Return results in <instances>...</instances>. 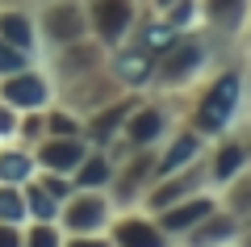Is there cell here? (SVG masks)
Listing matches in <instances>:
<instances>
[{"mask_svg": "<svg viewBox=\"0 0 251 247\" xmlns=\"http://www.w3.org/2000/svg\"><path fill=\"white\" fill-rule=\"evenodd\" d=\"M54 130H59V134H67V130H75V122H67V117H54Z\"/></svg>", "mask_w": 251, "mask_h": 247, "instance_id": "cell-23", "label": "cell"}, {"mask_svg": "<svg viewBox=\"0 0 251 247\" xmlns=\"http://www.w3.org/2000/svg\"><path fill=\"white\" fill-rule=\"evenodd\" d=\"M243 159H247V151H243L239 142H230V147L222 151V159H218V180H230V172L243 168Z\"/></svg>", "mask_w": 251, "mask_h": 247, "instance_id": "cell-11", "label": "cell"}, {"mask_svg": "<svg viewBox=\"0 0 251 247\" xmlns=\"http://www.w3.org/2000/svg\"><path fill=\"white\" fill-rule=\"evenodd\" d=\"M193 13H197L193 4H180V9L172 13V26H188V21H193Z\"/></svg>", "mask_w": 251, "mask_h": 247, "instance_id": "cell-21", "label": "cell"}, {"mask_svg": "<svg viewBox=\"0 0 251 247\" xmlns=\"http://www.w3.org/2000/svg\"><path fill=\"white\" fill-rule=\"evenodd\" d=\"M46 26H50L54 42H67L72 34H80V29H84V21L75 17V9H50V13H46Z\"/></svg>", "mask_w": 251, "mask_h": 247, "instance_id": "cell-5", "label": "cell"}, {"mask_svg": "<svg viewBox=\"0 0 251 247\" xmlns=\"http://www.w3.org/2000/svg\"><path fill=\"white\" fill-rule=\"evenodd\" d=\"M239 97H243V76L226 71L201 101V130H222L234 117V109H239Z\"/></svg>", "mask_w": 251, "mask_h": 247, "instance_id": "cell-1", "label": "cell"}, {"mask_svg": "<svg viewBox=\"0 0 251 247\" xmlns=\"http://www.w3.org/2000/svg\"><path fill=\"white\" fill-rule=\"evenodd\" d=\"M29 205H34V218H54V214H50V197L34 193V197H29Z\"/></svg>", "mask_w": 251, "mask_h": 247, "instance_id": "cell-20", "label": "cell"}, {"mask_svg": "<svg viewBox=\"0 0 251 247\" xmlns=\"http://www.w3.org/2000/svg\"><path fill=\"white\" fill-rule=\"evenodd\" d=\"M0 97L9 101V105H38V101H46V84L38 76H17L0 88Z\"/></svg>", "mask_w": 251, "mask_h": 247, "instance_id": "cell-4", "label": "cell"}, {"mask_svg": "<svg viewBox=\"0 0 251 247\" xmlns=\"http://www.w3.org/2000/svg\"><path fill=\"white\" fill-rule=\"evenodd\" d=\"M205 214H209V201H197V205H184V210L168 214V230H180V226H188V222H197V218H205Z\"/></svg>", "mask_w": 251, "mask_h": 247, "instance_id": "cell-10", "label": "cell"}, {"mask_svg": "<svg viewBox=\"0 0 251 247\" xmlns=\"http://www.w3.org/2000/svg\"><path fill=\"white\" fill-rule=\"evenodd\" d=\"M0 239H4V243H13V239H17V235H13V230H4V226H0Z\"/></svg>", "mask_w": 251, "mask_h": 247, "instance_id": "cell-25", "label": "cell"}, {"mask_svg": "<svg viewBox=\"0 0 251 247\" xmlns=\"http://www.w3.org/2000/svg\"><path fill=\"white\" fill-rule=\"evenodd\" d=\"M97 26L105 38H117L126 26H130V0H97Z\"/></svg>", "mask_w": 251, "mask_h": 247, "instance_id": "cell-3", "label": "cell"}, {"mask_svg": "<svg viewBox=\"0 0 251 247\" xmlns=\"http://www.w3.org/2000/svg\"><path fill=\"white\" fill-rule=\"evenodd\" d=\"M117 71H122L126 84H147V76H151V55H122Z\"/></svg>", "mask_w": 251, "mask_h": 247, "instance_id": "cell-6", "label": "cell"}, {"mask_svg": "<svg viewBox=\"0 0 251 247\" xmlns=\"http://www.w3.org/2000/svg\"><path fill=\"white\" fill-rule=\"evenodd\" d=\"M0 67H21V55H17V51H4V46H0Z\"/></svg>", "mask_w": 251, "mask_h": 247, "instance_id": "cell-22", "label": "cell"}, {"mask_svg": "<svg viewBox=\"0 0 251 247\" xmlns=\"http://www.w3.org/2000/svg\"><path fill=\"white\" fill-rule=\"evenodd\" d=\"M172 26H147V46H151V51H168L172 46Z\"/></svg>", "mask_w": 251, "mask_h": 247, "instance_id": "cell-16", "label": "cell"}, {"mask_svg": "<svg viewBox=\"0 0 251 247\" xmlns=\"http://www.w3.org/2000/svg\"><path fill=\"white\" fill-rule=\"evenodd\" d=\"M25 172H29V159L25 155H4V159H0V176H4V180H21Z\"/></svg>", "mask_w": 251, "mask_h": 247, "instance_id": "cell-15", "label": "cell"}, {"mask_svg": "<svg viewBox=\"0 0 251 247\" xmlns=\"http://www.w3.org/2000/svg\"><path fill=\"white\" fill-rule=\"evenodd\" d=\"M105 180H109V164H100V159H92L80 172V185H105Z\"/></svg>", "mask_w": 251, "mask_h": 247, "instance_id": "cell-17", "label": "cell"}, {"mask_svg": "<svg viewBox=\"0 0 251 247\" xmlns=\"http://www.w3.org/2000/svg\"><path fill=\"white\" fill-rule=\"evenodd\" d=\"M209 9H214V21H222V26H234V21L243 17V0H214V4H209Z\"/></svg>", "mask_w": 251, "mask_h": 247, "instance_id": "cell-14", "label": "cell"}, {"mask_svg": "<svg viewBox=\"0 0 251 247\" xmlns=\"http://www.w3.org/2000/svg\"><path fill=\"white\" fill-rule=\"evenodd\" d=\"M9 126H13V117H9V113H0V130H9Z\"/></svg>", "mask_w": 251, "mask_h": 247, "instance_id": "cell-24", "label": "cell"}, {"mask_svg": "<svg viewBox=\"0 0 251 247\" xmlns=\"http://www.w3.org/2000/svg\"><path fill=\"white\" fill-rule=\"evenodd\" d=\"M67 218H72V230H92V226L105 222V205L100 201H80L75 214H67Z\"/></svg>", "mask_w": 251, "mask_h": 247, "instance_id": "cell-8", "label": "cell"}, {"mask_svg": "<svg viewBox=\"0 0 251 247\" xmlns=\"http://www.w3.org/2000/svg\"><path fill=\"white\" fill-rule=\"evenodd\" d=\"M0 34L9 38L13 46H21V51H29V26L21 17H0Z\"/></svg>", "mask_w": 251, "mask_h": 247, "instance_id": "cell-9", "label": "cell"}, {"mask_svg": "<svg viewBox=\"0 0 251 247\" xmlns=\"http://www.w3.org/2000/svg\"><path fill=\"white\" fill-rule=\"evenodd\" d=\"M201 59H205V46H197V42L172 46V59L163 63V80H168V84H180V80H188V71L197 67Z\"/></svg>", "mask_w": 251, "mask_h": 247, "instance_id": "cell-2", "label": "cell"}, {"mask_svg": "<svg viewBox=\"0 0 251 247\" xmlns=\"http://www.w3.org/2000/svg\"><path fill=\"white\" fill-rule=\"evenodd\" d=\"M159 126H163V122H159V113H155V109H147L143 117H134V122H130V134L143 142V138H155V134H159Z\"/></svg>", "mask_w": 251, "mask_h": 247, "instance_id": "cell-12", "label": "cell"}, {"mask_svg": "<svg viewBox=\"0 0 251 247\" xmlns=\"http://www.w3.org/2000/svg\"><path fill=\"white\" fill-rule=\"evenodd\" d=\"M42 159L50 168H72V164L84 159V147H75V142H50V147L42 151Z\"/></svg>", "mask_w": 251, "mask_h": 247, "instance_id": "cell-7", "label": "cell"}, {"mask_svg": "<svg viewBox=\"0 0 251 247\" xmlns=\"http://www.w3.org/2000/svg\"><path fill=\"white\" fill-rule=\"evenodd\" d=\"M0 218H21V197L17 193H0Z\"/></svg>", "mask_w": 251, "mask_h": 247, "instance_id": "cell-18", "label": "cell"}, {"mask_svg": "<svg viewBox=\"0 0 251 247\" xmlns=\"http://www.w3.org/2000/svg\"><path fill=\"white\" fill-rule=\"evenodd\" d=\"M193 155H197V138H180L176 151H168V159H163V172L180 168V164H184V159H193Z\"/></svg>", "mask_w": 251, "mask_h": 247, "instance_id": "cell-13", "label": "cell"}, {"mask_svg": "<svg viewBox=\"0 0 251 247\" xmlns=\"http://www.w3.org/2000/svg\"><path fill=\"white\" fill-rule=\"evenodd\" d=\"M122 239H143V243H159V235H155V230H147V226H126V230H122Z\"/></svg>", "mask_w": 251, "mask_h": 247, "instance_id": "cell-19", "label": "cell"}]
</instances>
